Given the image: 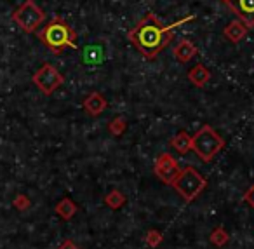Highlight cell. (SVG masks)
<instances>
[{
	"instance_id": "cell-1",
	"label": "cell",
	"mask_w": 254,
	"mask_h": 249,
	"mask_svg": "<svg viewBox=\"0 0 254 249\" xmlns=\"http://www.w3.org/2000/svg\"><path fill=\"white\" fill-rule=\"evenodd\" d=\"M180 23L173 26H166L152 14L145 16L134 28L129 32V40L132 42V46L146 58V60H153V58L159 56V53H162L167 46L171 44L174 37L173 28H176Z\"/></svg>"
},
{
	"instance_id": "cell-2",
	"label": "cell",
	"mask_w": 254,
	"mask_h": 249,
	"mask_svg": "<svg viewBox=\"0 0 254 249\" xmlns=\"http://www.w3.org/2000/svg\"><path fill=\"white\" fill-rule=\"evenodd\" d=\"M37 37H39V40L47 49H51L56 54L63 53L66 47L77 49V33H75L73 28L61 18H54L53 21L47 23V25L37 33Z\"/></svg>"
},
{
	"instance_id": "cell-3",
	"label": "cell",
	"mask_w": 254,
	"mask_h": 249,
	"mask_svg": "<svg viewBox=\"0 0 254 249\" xmlns=\"http://www.w3.org/2000/svg\"><path fill=\"white\" fill-rule=\"evenodd\" d=\"M12 21L19 26L25 33L37 32L40 25L46 21V12L35 4V0H25L14 12H12Z\"/></svg>"
},
{
	"instance_id": "cell-4",
	"label": "cell",
	"mask_w": 254,
	"mask_h": 249,
	"mask_svg": "<svg viewBox=\"0 0 254 249\" xmlns=\"http://www.w3.org/2000/svg\"><path fill=\"white\" fill-rule=\"evenodd\" d=\"M191 147L202 161H211L223 148V140L209 126H204L191 138Z\"/></svg>"
},
{
	"instance_id": "cell-5",
	"label": "cell",
	"mask_w": 254,
	"mask_h": 249,
	"mask_svg": "<svg viewBox=\"0 0 254 249\" xmlns=\"http://www.w3.org/2000/svg\"><path fill=\"white\" fill-rule=\"evenodd\" d=\"M33 84L44 92V94H53L58 87L64 82V77L58 72L56 67H53L51 63H46L33 74L32 77Z\"/></svg>"
},
{
	"instance_id": "cell-6",
	"label": "cell",
	"mask_w": 254,
	"mask_h": 249,
	"mask_svg": "<svg viewBox=\"0 0 254 249\" xmlns=\"http://www.w3.org/2000/svg\"><path fill=\"white\" fill-rule=\"evenodd\" d=\"M176 181H178L176 183L178 190H180V192L183 193V197H187V199L195 197L205 185L204 178H202V176L191 167H188L187 171H185L183 174L176 179Z\"/></svg>"
},
{
	"instance_id": "cell-7",
	"label": "cell",
	"mask_w": 254,
	"mask_h": 249,
	"mask_svg": "<svg viewBox=\"0 0 254 249\" xmlns=\"http://www.w3.org/2000/svg\"><path fill=\"white\" fill-rule=\"evenodd\" d=\"M226 5L235 12V16L247 26V28H253L254 26V0H230Z\"/></svg>"
},
{
	"instance_id": "cell-8",
	"label": "cell",
	"mask_w": 254,
	"mask_h": 249,
	"mask_svg": "<svg viewBox=\"0 0 254 249\" xmlns=\"http://www.w3.org/2000/svg\"><path fill=\"white\" fill-rule=\"evenodd\" d=\"M178 172H180V169H178V164L173 157L162 155V157L159 159V162H157V174H159L166 183L176 181Z\"/></svg>"
},
{
	"instance_id": "cell-9",
	"label": "cell",
	"mask_w": 254,
	"mask_h": 249,
	"mask_svg": "<svg viewBox=\"0 0 254 249\" xmlns=\"http://www.w3.org/2000/svg\"><path fill=\"white\" fill-rule=\"evenodd\" d=\"M247 32H249V28H247L240 19H235V21H232V23L226 25V28L223 30V35H225L232 44H239L240 40L246 37Z\"/></svg>"
},
{
	"instance_id": "cell-10",
	"label": "cell",
	"mask_w": 254,
	"mask_h": 249,
	"mask_svg": "<svg viewBox=\"0 0 254 249\" xmlns=\"http://www.w3.org/2000/svg\"><path fill=\"white\" fill-rule=\"evenodd\" d=\"M195 54H197V47L187 39L180 40V42L176 44V47H174V58H176L180 63H188V61H191L195 58Z\"/></svg>"
},
{
	"instance_id": "cell-11",
	"label": "cell",
	"mask_w": 254,
	"mask_h": 249,
	"mask_svg": "<svg viewBox=\"0 0 254 249\" xmlns=\"http://www.w3.org/2000/svg\"><path fill=\"white\" fill-rule=\"evenodd\" d=\"M105 106H106V99L103 98L99 92H92V94H89L84 101L85 112L91 113V115H98V113H101L103 110H105Z\"/></svg>"
},
{
	"instance_id": "cell-12",
	"label": "cell",
	"mask_w": 254,
	"mask_h": 249,
	"mask_svg": "<svg viewBox=\"0 0 254 249\" xmlns=\"http://www.w3.org/2000/svg\"><path fill=\"white\" fill-rule=\"evenodd\" d=\"M209 79H211V74H209L207 68H205L204 65H200V63L195 65V67L188 72V81H190L193 85H197V87H202V85H204Z\"/></svg>"
},
{
	"instance_id": "cell-13",
	"label": "cell",
	"mask_w": 254,
	"mask_h": 249,
	"mask_svg": "<svg viewBox=\"0 0 254 249\" xmlns=\"http://www.w3.org/2000/svg\"><path fill=\"white\" fill-rule=\"evenodd\" d=\"M105 60L103 49L99 46H87L84 49V63L87 65H98Z\"/></svg>"
},
{
	"instance_id": "cell-14",
	"label": "cell",
	"mask_w": 254,
	"mask_h": 249,
	"mask_svg": "<svg viewBox=\"0 0 254 249\" xmlns=\"http://www.w3.org/2000/svg\"><path fill=\"white\" fill-rule=\"evenodd\" d=\"M173 147L178 148L180 152H187L188 148L191 147V138L188 136V134H185V133H180L173 140Z\"/></svg>"
},
{
	"instance_id": "cell-15",
	"label": "cell",
	"mask_w": 254,
	"mask_h": 249,
	"mask_svg": "<svg viewBox=\"0 0 254 249\" xmlns=\"http://www.w3.org/2000/svg\"><path fill=\"white\" fill-rule=\"evenodd\" d=\"M58 213L61 214V216H64V218H70L71 214H73V211H75V207H73V204L70 202L68 199H64V200H61L60 204H58Z\"/></svg>"
},
{
	"instance_id": "cell-16",
	"label": "cell",
	"mask_w": 254,
	"mask_h": 249,
	"mask_svg": "<svg viewBox=\"0 0 254 249\" xmlns=\"http://www.w3.org/2000/svg\"><path fill=\"white\" fill-rule=\"evenodd\" d=\"M12 206H14L18 211H26L30 207V199L26 195H23V193H19V195L12 200Z\"/></svg>"
},
{
	"instance_id": "cell-17",
	"label": "cell",
	"mask_w": 254,
	"mask_h": 249,
	"mask_svg": "<svg viewBox=\"0 0 254 249\" xmlns=\"http://www.w3.org/2000/svg\"><path fill=\"white\" fill-rule=\"evenodd\" d=\"M110 129H112V133H117V134H119V133H122V131H124V120H113V122H112V126H110Z\"/></svg>"
},
{
	"instance_id": "cell-18",
	"label": "cell",
	"mask_w": 254,
	"mask_h": 249,
	"mask_svg": "<svg viewBox=\"0 0 254 249\" xmlns=\"http://www.w3.org/2000/svg\"><path fill=\"white\" fill-rule=\"evenodd\" d=\"M249 200H251V202L254 204V188H253V190H251V192H249Z\"/></svg>"
},
{
	"instance_id": "cell-19",
	"label": "cell",
	"mask_w": 254,
	"mask_h": 249,
	"mask_svg": "<svg viewBox=\"0 0 254 249\" xmlns=\"http://www.w3.org/2000/svg\"><path fill=\"white\" fill-rule=\"evenodd\" d=\"M61 249H75V248H73V246L70 244V242H68V244H64V246H63V248H61Z\"/></svg>"
},
{
	"instance_id": "cell-20",
	"label": "cell",
	"mask_w": 254,
	"mask_h": 249,
	"mask_svg": "<svg viewBox=\"0 0 254 249\" xmlns=\"http://www.w3.org/2000/svg\"><path fill=\"white\" fill-rule=\"evenodd\" d=\"M221 2H225V4H228V2H230V0H221Z\"/></svg>"
}]
</instances>
